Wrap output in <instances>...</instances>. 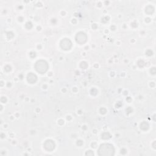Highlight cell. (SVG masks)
I'll list each match as a JSON object with an SVG mask.
<instances>
[{
	"label": "cell",
	"mask_w": 156,
	"mask_h": 156,
	"mask_svg": "<svg viewBox=\"0 0 156 156\" xmlns=\"http://www.w3.org/2000/svg\"><path fill=\"white\" fill-rule=\"evenodd\" d=\"M113 146L110 144H102L99 149V154L100 155H111L113 154Z\"/></svg>",
	"instance_id": "6da1fadb"
}]
</instances>
